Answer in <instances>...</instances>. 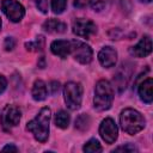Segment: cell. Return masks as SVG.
Returning a JSON list of instances; mask_svg holds the SVG:
<instances>
[{
  "label": "cell",
  "mask_w": 153,
  "mask_h": 153,
  "mask_svg": "<svg viewBox=\"0 0 153 153\" xmlns=\"http://www.w3.org/2000/svg\"><path fill=\"white\" fill-rule=\"evenodd\" d=\"M90 6L92 7V10L99 12L104 8L105 2H104V0H90Z\"/></svg>",
  "instance_id": "cell-23"
},
{
  "label": "cell",
  "mask_w": 153,
  "mask_h": 153,
  "mask_svg": "<svg viewBox=\"0 0 153 153\" xmlns=\"http://www.w3.org/2000/svg\"><path fill=\"white\" fill-rule=\"evenodd\" d=\"M63 97L68 109L78 110L82 100V86L79 82L69 81L63 87Z\"/></svg>",
  "instance_id": "cell-4"
},
{
  "label": "cell",
  "mask_w": 153,
  "mask_h": 153,
  "mask_svg": "<svg viewBox=\"0 0 153 153\" xmlns=\"http://www.w3.org/2000/svg\"><path fill=\"white\" fill-rule=\"evenodd\" d=\"M14 47H16V39L13 37H6L5 41H4V48H5V50L10 51Z\"/></svg>",
  "instance_id": "cell-25"
},
{
  "label": "cell",
  "mask_w": 153,
  "mask_h": 153,
  "mask_svg": "<svg viewBox=\"0 0 153 153\" xmlns=\"http://www.w3.org/2000/svg\"><path fill=\"white\" fill-rule=\"evenodd\" d=\"M44 47V37L43 36H38L36 37L35 41L32 42H26L25 43V48L30 51H38V50H42Z\"/></svg>",
  "instance_id": "cell-19"
},
{
  "label": "cell",
  "mask_w": 153,
  "mask_h": 153,
  "mask_svg": "<svg viewBox=\"0 0 153 153\" xmlns=\"http://www.w3.org/2000/svg\"><path fill=\"white\" fill-rule=\"evenodd\" d=\"M99 134L106 143H109V145L114 143L118 136V128H117L115 121L110 117L103 120L99 126Z\"/></svg>",
  "instance_id": "cell-8"
},
{
  "label": "cell",
  "mask_w": 153,
  "mask_h": 153,
  "mask_svg": "<svg viewBox=\"0 0 153 153\" xmlns=\"http://www.w3.org/2000/svg\"><path fill=\"white\" fill-rule=\"evenodd\" d=\"M72 31L74 35L82 37V38H90L92 35L97 32V26L96 24L90 20V19H84V18H78L73 22L72 25Z\"/></svg>",
  "instance_id": "cell-7"
},
{
  "label": "cell",
  "mask_w": 153,
  "mask_h": 153,
  "mask_svg": "<svg viewBox=\"0 0 153 153\" xmlns=\"http://www.w3.org/2000/svg\"><path fill=\"white\" fill-rule=\"evenodd\" d=\"M32 1L42 13L48 12V0H32Z\"/></svg>",
  "instance_id": "cell-22"
},
{
  "label": "cell",
  "mask_w": 153,
  "mask_h": 153,
  "mask_svg": "<svg viewBox=\"0 0 153 153\" xmlns=\"http://www.w3.org/2000/svg\"><path fill=\"white\" fill-rule=\"evenodd\" d=\"M115 151L116 152H137V148L133 143H127L124 146H120L115 148Z\"/></svg>",
  "instance_id": "cell-24"
},
{
  "label": "cell",
  "mask_w": 153,
  "mask_h": 153,
  "mask_svg": "<svg viewBox=\"0 0 153 153\" xmlns=\"http://www.w3.org/2000/svg\"><path fill=\"white\" fill-rule=\"evenodd\" d=\"M22 118V111L16 105H6L1 112V127L5 131H10L17 127Z\"/></svg>",
  "instance_id": "cell-5"
},
{
  "label": "cell",
  "mask_w": 153,
  "mask_h": 153,
  "mask_svg": "<svg viewBox=\"0 0 153 153\" xmlns=\"http://www.w3.org/2000/svg\"><path fill=\"white\" fill-rule=\"evenodd\" d=\"M84 152H88V153H94V152H102V146L100 143L98 142L97 139H91L88 140L84 147H82Z\"/></svg>",
  "instance_id": "cell-20"
},
{
  "label": "cell",
  "mask_w": 153,
  "mask_h": 153,
  "mask_svg": "<svg viewBox=\"0 0 153 153\" xmlns=\"http://www.w3.org/2000/svg\"><path fill=\"white\" fill-rule=\"evenodd\" d=\"M152 90H153L152 78H147L146 80H143L139 84L137 92H139V96L143 103H146V104L152 103V100H153V91Z\"/></svg>",
  "instance_id": "cell-14"
},
{
  "label": "cell",
  "mask_w": 153,
  "mask_h": 153,
  "mask_svg": "<svg viewBox=\"0 0 153 153\" xmlns=\"http://www.w3.org/2000/svg\"><path fill=\"white\" fill-rule=\"evenodd\" d=\"M67 29V25L57 19H48L43 23V30L49 33H62Z\"/></svg>",
  "instance_id": "cell-15"
},
{
  "label": "cell",
  "mask_w": 153,
  "mask_h": 153,
  "mask_svg": "<svg viewBox=\"0 0 153 153\" xmlns=\"http://www.w3.org/2000/svg\"><path fill=\"white\" fill-rule=\"evenodd\" d=\"M120 124L123 131L129 135H135L145 128V117L136 110L127 108L120 115Z\"/></svg>",
  "instance_id": "cell-2"
},
{
  "label": "cell",
  "mask_w": 153,
  "mask_h": 153,
  "mask_svg": "<svg viewBox=\"0 0 153 153\" xmlns=\"http://www.w3.org/2000/svg\"><path fill=\"white\" fill-rule=\"evenodd\" d=\"M90 124H91V118L87 114H81L75 120V128L80 131L87 130L90 128Z\"/></svg>",
  "instance_id": "cell-18"
},
{
  "label": "cell",
  "mask_w": 153,
  "mask_h": 153,
  "mask_svg": "<svg viewBox=\"0 0 153 153\" xmlns=\"http://www.w3.org/2000/svg\"><path fill=\"white\" fill-rule=\"evenodd\" d=\"M51 111L49 108H42L33 120L27 122L26 129L31 131L35 139L39 142H45L49 137V123Z\"/></svg>",
  "instance_id": "cell-1"
},
{
  "label": "cell",
  "mask_w": 153,
  "mask_h": 153,
  "mask_svg": "<svg viewBox=\"0 0 153 153\" xmlns=\"http://www.w3.org/2000/svg\"><path fill=\"white\" fill-rule=\"evenodd\" d=\"M1 10L6 14V17L13 23L20 22L25 14V10L23 5L19 4L17 0H2Z\"/></svg>",
  "instance_id": "cell-6"
},
{
  "label": "cell",
  "mask_w": 153,
  "mask_h": 153,
  "mask_svg": "<svg viewBox=\"0 0 153 153\" xmlns=\"http://www.w3.org/2000/svg\"><path fill=\"white\" fill-rule=\"evenodd\" d=\"M112 100H114V88L111 84L105 79L99 80L96 84V88H94V98H93L94 108L98 111L109 110L112 105Z\"/></svg>",
  "instance_id": "cell-3"
},
{
  "label": "cell",
  "mask_w": 153,
  "mask_h": 153,
  "mask_svg": "<svg viewBox=\"0 0 153 153\" xmlns=\"http://www.w3.org/2000/svg\"><path fill=\"white\" fill-rule=\"evenodd\" d=\"M2 151H4V152H5V151H13V152H17L18 148H17L14 145H7V146H5V147L2 148Z\"/></svg>",
  "instance_id": "cell-29"
},
{
  "label": "cell",
  "mask_w": 153,
  "mask_h": 153,
  "mask_svg": "<svg viewBox=\"0 0 153 153\" xmlns=\"http://www.w3.org/2000/svg\"><path fill=\"white\" fill-rule=\"evenodd\" d=\"M69 122H71V117H69V115L66 111L60 110L56 114V116H55V124H56V127H59L61 129H66L69 126Z\"/></svg>",
  "instance_id": "cell-17"
},
{
  "label": "cell",
  "mask_w": 153,
  "mask_h": 153,
  "mask_svg": "<svg viewBox=\"0 0 153 153\" xmlns=\"http://www.w3.org/2000/svg\"><path fill=\"white\" fill-rule=\"evenodd\" d=\"M1 24H2V23H1V18H0V30H1Z\"/></svg>",
  "instance_id": "cell-32"
},
{
  "label": "cell",
  "mask_w": 153,
  "mask_h": 153,
  "mask_svg": "<svg viewBox=\"0 0 153 153\" xmlns=\"http://www.w3.org/2000/svg\"><path fill=\"white\" fill-rule=\"evenodd\" d=\"M86 4H87V0H74V2H73L74 7H76V8H82L86 6Z\"/></svg>",
  "instance_id": "cell-28"
},
{
  "label": "cell",
  "mask_w": 153,
  "mask_h": 153,
  "mask_svg": "<svg viewBox=\"0 0 153 153\" xmlns=\"http://www.w3.org/2000/svg\"><path fill=\"white\" fill-rule=\"evenodd\" d=\"M67 6V0H51V10L55 14H61Z\"/></svg>",
  "instance_id": "cell-21"
},
{
  "label": "cell",
  "mask_w": 153,
  "mask_h": 153,
  "mask_svg": "<svg viewBox=\"0 0 153 153\" xmlns=\"http://www.w3.org/2000/svg\"><path fill=\"white\" fill-rule=\"evenodd\" d=\"M6 87H7V80L4 75L0 74V94L6 90Z\"/></svg>",
  "instance_id": "cell-27"
},
{
  "label": "cell",
  "mask_w": 153,
  "mask_h": 153,
  "mask_svg": "<svg viewBox=\"0 0 153 153\" xmlns=\"http://www.w3.org/2000/svg\"><path fill=\"white\" fill-rule=\"evenodd\" d=\"M31 94H32V98L35 100H37V102L44 100L47 98V96H48V88H47V85L44 84L43 80H36L33 82Z\"/></svg>",
  "instance_id": "cell-16"
},
{
  "label": "cell",
  "mask_w": 153,
  "mask_h": 153,
  "mask_svg": "<svg viewBox=\"0 0 153 153\" xmlns=\"http://www.w3.org/2000/svg\"><path fill=\"white\" fill-rule=\"evenodd\" d=\"M73 44H74V41L57 39V41H54L50 44V50L54 55H57L61 59H66L68 55L72 54Z\"/></svg>",
  "instance_id": "cell-11"
},
{
  "label": "cell",
  "mask_w": 153,
  "mask_h": 153,
  "mask_svg": "<svg viewBox=\"0 0 153 153\" xmlns=\"http://www.w3.org/2000/svg\"><path fill=\"white\" fill-rule=\"evenodd\" d=\"M98 60L105 68L114 67L117 61V51L112 47H104L98 53Z\"/></svg>",
  "instance_id": "cell-13"
},
{
  "label": "cell",
  "mask_w": 153,
  "mask_h": 153,
  "mask_svg": "<svg viewBox=\"0 0 153 153\" xmlns=\"http://www.w3.org/2000/svg\"><path fill=\"white\" fill-rule=\"evenodd\" d=\"M38 67H39V68H44V67H45L44 57H43V56H41V62H38Z\"/></svg>",
  "instance_id": "cell-30"
},
{
  "label": "cell",
  "mask_w": 153,
  "mask_h": 153,
  "mask_svg": "<svg viewBox=\"0 0 153 153\" xmlns=\"http://www.w3.org/2000/svg\"><path fill=\"white\" fill-rule=\"evenodd\" d=\"M133 65L130 62H123L121 65V67L118 68V71L115 74L114 81L118 88V92H123L130 80V76L133 74Z\"/></svg>",
  "instance_id": "cell-10"
},
{
  "label": "cell",
  "mask_w": 153,
  "mask_h": 153,
  "mask_svg": "<svg viewBox=\"0 0 153 153\" xmlns=\"http://www.w3.org/2000/svg\"><path fill=\"white\" fill-rule=\"evenodd\" d=\"M140 1H142V2H151L152 0H140Z\"/></svg>",
  "instance_id": "cell-31"
},
{
  "label": "cell",
  "mask_w": 153,
  "mask_h": 153,
  "mask_svg": "<svg viewBox=\"0 0 153 153\" xmlns=\"http://www.w3.org/2000/svg\"><path fill=\"white\" fill-rule=\"evenodd\" d=\"M152 51V41L148 35H145L140 42L130 48V54L136 57H146Z\"/></svg>",
  "instance_id": "cell-12"
},
{
  "label": "cell",
  "mask_w": 153,
  "mask_h": 153,
  "mask_svg": "<svg viewBox=\"0 0 153 153\" xmlns=\"http://www.w3.org/2000/svg\"><path fill=\"white\" fill-rule=\"evenodd\" d=\"M72 55L74 56V59L82 63V65H87L92 61V56H93V51L91 49V47L81 41H76L74 39V44H73V50H72Z\"/></svg>",
  "instance_id": "cell-9"
},
{
  "label": "cell",
  "mask_w": 153,
  "mask_h": 153,
  "mask_svg": "<svg viewBox=\"0 0 153 153\" xmlns=\"http://www.w3.org/2000/svg\"><path fill=\"white\" fill-rule=\"evenodd\" d=\"M49 87H50L51 94H56L59 92V90H60V82L59 81H51Z\"/></svg>",
  "instance_id": "cell-26"
}]
</instances>
